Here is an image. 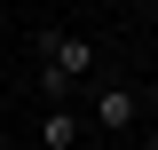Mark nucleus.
<instances>
[{
  "label": "nucleus",
  "instance_id": "nucleus-3",
  "mask_svg": "<svg viewBox=\"0 0 158 150\" xmlns=\"http://www.w3.org/2000/svg\"><path fill=\"white\" fill-rule=\"evenodd\" d=\"M40 150H79V111H71V103H48V119H40Z\"/></svg>",
  "mask_w": 158,
  "mask_h": 150
},
{
  "label": "nucleus",
  "instance_id": "nucleus-2",
  "mask_svg": "<svg viewBox=\"0 0 158 150\" xmlns=\"http://www.w3.org/2000/svg\"><path fill=\"white\" fill-rule=\"evenodd\" d=\"M135 119H142V95L135 87H103L95 95V127H135Z\"/></svg>",
  "mask_w": 158,
  "mask_h": 150
},
{
  "label": "nucleus",
  "instance_id": "nucleus-4",
  "mask_svg": "<svg viewBox=\"0 0 158 150\" xmlns=\"http://www.w3.org/2000/svg\"><path fill=\"white\" fill-rule=\"evenodd\" d=\"M150 150H158V134H150Z\"/></svg>",
  "mask_w": 158,
  "mask_h": 150
},
{
  "label": "nucleus",
  "instance_id": "nucleus-1",
  "mask_svg": "<svg viewBox=\"0 0 158 150\" xmlns=\"http://www.w3.org/2000/svg\"><path fill=\"white\" fill-rule=\"evenodd\" d=\"M40 56H48L40 87H48V103H63V95H71V79L95 63V40H87V32H40Z\"/></svg>",
  "mask_w": 158,
  "mask_h": 150
}]
</instances>
